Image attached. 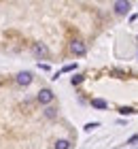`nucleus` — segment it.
Returning a JSON list of instances; mask_svg holds the SVG:
<instances>
[{"mask_svg":"<svg viewBox=\"0 0 138 149\" xmlns=\"http://www.w3.org/2000/svg\"><path fill=\"white\" fill-rule=\"evenodd\" d=\"M17 83L19 85H30L32 83V74L30 72H19L17 74Z\"/></svg>","mask_w":138,"mask_h":149,"instance_id":"39448f33","label":"nucleus"},{"mask_svg":"<svg viewBox=\"0 0 138 149\" xmlns=\"http://www.w3.org/2000/svg\"><path fill=\"white\" fill-rule=\"evenodd\" d=\"M94 128H98V124H87V126H85V130L89 132V130H94Z\"/></svg>","mask_w":138,"mask_h":149,"instance_id":"f8f14e48","label":"nucleus"},{"mask_svg":"<svg viewBox=\"0 0 138 149\" xmlns=\"http://www.w3.org/2000/svg\"><path fill=\"white\" fill-rule=\"evenodd\" d=\"M51 100H53V92L51 90H40L38 92V102L40 104H49Z\"/></svg>","mask_w":138,"mask_h":149,"instance_id":"f03ea898","label":"nucleus"},{"mask_svg":"<svg viewBox=\"0 0 138 149\" xmlns=\"http://www.w3.org/2000/svg\"><path fill=\"white\" fill-rule=\"evenodd\" d=\"M55 149H70V141H66V139L55 141Z\"/></svg>","mask_w":138,"mask_h":149,"instance_id":"423d86ee","label":"nucleus"},{"mask_svg":"<svg viewBox=\"0 0 138 149\" xmlns=\"http://www.w3.org/2000/svg\"><path fill=\"white\" fill-rule=\"evenodd\" d=\"M113 9H115L117 15H126V13L132 9V4H130V2H115V4H113Z\"/></svg>","mask_w":138,"mask_h":149,"instance_id":"7ed1b4c3","label":"nucleus"},{"mask_svg":"<svg viewBox=\"0 0 138 149\" xmlns=\"http://www.w3.org/2000/svg\"><path fill=\"white\" fill-rule=\"evenodd\" d=\"M32 51H34V56L40 58V60L49 58V49H47V45H45V43H36V45L32 47Z\"/></svg>","mask_w":138,"mask_h":149,"instance_id":"f257e3e1","label":"nucleus"},{"mask_svg":"<svg viewBox=\"0 0 138 149\" xmlns=\"http://www.w3.org/2000/svg\"><path fill=\"white\" fill-rule=\"evenodd\" d=\"M136 143H138V136H132V139L128 141V145H136Z\"/></svg>","mask_w":138,"mask_h":149,"instance_id":"ddd939ff","label":"nucleus"},{"mask_svg":"<svg viewBox=\"0 0 138 149\" xmlns=\"http://www.w3.org/2000/svg\"><path fill=\"white\" fill-rule=\"evenodd\" d=\"M92 104H94V107H98V109H106V102H104V100H100V98L92 100Z\"/></svg>","mask_w":138,"mask_h":149,"instance_id":"0eeeda50","label":"nucleus"},{"mask_svg":"<svg viewBox=\"0 0 138 149\" xmlns=\"http://www.w3.org/2000/svg\"><path fill=\"white\" fill-rule=\"evenodd\" d=\"M70 51L74 53V56H83V53H85V45H83L81 40H72L70 43Z\"/></svg>","mask_w":138,"mask_h":149,"instance_id":"20e7f679","label":"nucleus"},{"mask_svg":"<svg viewBox=\"0 0 138 149\" xmlns=\"http://www.w3.org/2000/svg\"><path fill=\"white\" fill-rule=\"evenodd\" d=\"M68 70H74V64H68V66H64V68H62V72H68Z\"/></svg>","mask_w":138,"mask_h":149,"instance_id":"9b49d317","label":"nucleus"},{"mask_svg":"<svg viewBox=\"0 0 138 149\" xmlns=\"http://www.w3.org/2000/svg\"><path fill=\"white\" fill-rule=\"evenodd\" d=\"M81 81H83V77H81V74H77V77H72V85H79Z\"/></svg>","mask_w":138,"mask_h":149,"instance_id":"9d476101","label":"nucleus"},{"mask_svg":"<svg viewBox=\"0 0 138 149\" xmlns=\"http://www.w3.org/2000/svg\"><path fill=\"white\" fill-rule=\"evenodd\" d=\"M45 115H47V117H55V109H53V107H49V109H45Z\"/></svg>","mask_w":138,"mask_h":149,"instance_id":"1a4fd4ad","label":"nucleus"},{"mask_svg":"<svg viewBox=\"0 0 138 149\" xmlns=\"http://www.w3.org/2000/svg\"><path fill=\"white\" fill-rule=\"evenodd\" d=\"M123 115H130V113H134V109H132V107H121V109H119Z\"/></svg>","mask_w":138,"mask_h":149,"instance_id":"6e6552de","label":"nucleus"}]
</instances>
